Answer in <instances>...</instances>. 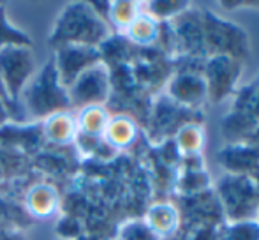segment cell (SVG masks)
<instances>
[{"mask_svg":"<svg viewBox=\"0 0 259 240\" xmlns=\"http://www.w3.org/2000/svg\"><path fill=\"white\" fill-rule=\"evenodd\" d=\"M108 35L104 21L87 4H74L65 7L62 16L57 20L52 43L58 46L76 45L96 48Z\"/></svg>","mask_w":259,"mask_h":240,"instance_id":"7a4b0ae2","label":"cell"},{"mask_svg":"<svg viewBox=\"0 0 259 240\" xmlns=\"http://www.w3.org/2000/svg\"><path fill=\"white\" fill-rule=\"evenodd\" d=\"M203 141H205V138H203L201 127L194 126V124H189V126L182 127L177 138V143L180 147V150L189 155L198 154L203 147Z\"/></svg>","mask_w":259,"mask_h":240,"instance_id":"2e32d148","label":"cell"},{"mask_svg":"<svg viewBox=\"0 0 259 240\" xmlns=\"http://www.w3.org/2000/svg\"><path fill=\"white\" fill-rule=\"evenodd\" d=\"M35 59L30 46H11L0 50V82L11 101H18L34 78Z\"/></svg>","mask_w":259,"mask_h":240,"instance_id":"3957f363","label":"cell"},{"mask_svg":"<svg viewBox=\"0 0 259 240\" xmlns=\"http://www.w3.org/2000/svg\"><path fill=\"white\" fill-rule=\"evenodd\" d=\"M109 122V117L103 106H90L83 108L78 117V131L83 136L89 138H101L106 131V126Z\"/></svg>","mask_w":259,"mask_h":240,"instance_id":"8fae6325","label":"cell"},{"mask_svg":"<svg viewBox=\"0 0 259 240\" xmlns=\"http://www.w3.org/2000/svg\"><path fill=\"white\" fill-rule=\"evenodd\" d=\"M104 140L108 141L109 147L113 148H122L133 143L136 138V126L129 117H115L109 118L108 126L104 131Z\"/></svg>","mask_w":259,"mask_h":240,"instance_id":"30bf717a","label":"cell"},{"mask_svg":"<svg viewBox=\"0 0 259 240\" xmlns=\"http://www.w3.org/2000/svg\"><path fill=\"white\" fill-rule=\"evenodd\" d=\"M11 46H32V39L25 32L11 25L4 6H0V50Z\"/></svg>","mask_w":259,"mask_h":240,"instance_id":"9a60e30c","label":"cell"},{"mask_svg":"<svg viewBox=\"0 0 259 240\" xmlns=\"http://www.w3.org/2000/svg\"><path fill=\"white\" fill-rule=\"evenodd\" d=\"M145 223L157 237H169L178 228V210L169 203H159L148 210Z\"/></svg>","mask_w":259,"mask_h":240,"instance_id":"9c48e42d","label":"cell"},{"mask_svg":"<svg viewBox=\"0 0 259 240\" xmlns=\"http://www.w3.org/2000/svg\"><path fill=\"white\" fill-rule=\"evenodd\" d=\"M53 62L62 85L69 89L81 72L99 64L101 53L97 52V48H90V46L65 45L57 48V59Z\"/></svg>","mask_w":259,"mask_h":240,"instance_id":"8992f818","label":"cell"},{"mask_svg":"<svg viewBox=\"0 0 259 240\" xmlns=\"http://www.w3.org/2000/svg\"><path fill=\"white\" fill-rule=\"evenodd\" d=\"M21 97L25 111L32 118H48L71 106L69 92L58 78L53 60H50L37 74H34Z\"/></svg>","mask_w":259,"mask_h":240,"instance_id":"6da1fadb","label":"cell"},{"mask_svg":"<svg viewBox=\"0 0 259 240\" xmlns=\"http://www.w3.org/2000/svg\"><path fill=\"white\" fill-rule=\"evenodd\" d=\"M76 131H78V126H76L74 118L65 113V111L55 113L46 118L45 133L55 143H69V141H72L76 136Z\"/></svg>","mask_w":259,"mask_h":240,"instance_id":"7c38bea8","label":"cell"},{"mask_svg":"<svg viewBox=\"0 0 259 240\" xmlns=\"http://www.w3.org/2000/svg\"><path fill=\"white\" fill-rule=\"evenodd\" d=\"M27 205L34 216H50L57 209V192L50 185H35L28 192Z\"/></svg>","mask_w":259,"mask_h":240,"instance_id":"5bb4252c","label":"cell"},{"mask_svg":"<svg viewBox=\"0 0 259 240\" xmlns=\"http://www.w3.org/2000/svg\"><path fill=\"white\" fill-rule=\"evenodd\" d=\"M226 240H259V219L233 223Z\"/></svg>","mask_w":259,"mask_h":240,"instance_id":"ac0fdd59","label":"cell"},{"mask_svg":"<svg viewBox=\"0 0 259 240\" xmlns=\"http://www.w3.org/2000/svg\"><path fill=\"white\" fill-rule=\"evenodd\" d=\"M71 104L79 108L101 106L109 96V76L103 64H96L76 78L67 89Z\"/></svg>","mask_w":259,"mask_h":240,"instance_id":"5b68a950","label":"cell"},{"mask_svg":"<svg viewBox=\"0 0 259 240\" xmlns=\"http://www.w3.org/2000/svg\"><path fill=\"white\" fill-rule=\"evenodd\" d=\"M127 34L138 45H152L159 37V20L152 14H138L127 27Z\"/></svg>","mask_w":259,"mask_h":240,"instance_id":"4fadbf2b","label":"cell"},{"mask_svg":"<svg viewBox=\"0 0 259 240\" xmlns=\"http://www.w3.org/2000/svg\"><path fill=\"white\" fill-rule=\"evenodd\" d=\"M205 74L208 96L215 97V99H222L229 94L233 83L236 82V76L240 74V69L238 64L229 55H217L206 65Z\"/></svg>","mask_w":259,"mask_h":240,"instance_id":"52a82bcc","label":"cell"},{"mask_svg":"<svg viewBox=\"0 0 259 240\" xmlns=\"http://www.w3.org/2000/svg\"><path fill=\"white\" fill-rule=\"evenodd\" d=\"M0 97H4V99H7V101H11V99H9V96H7V92H6V89H4V85H2V82H0Z\"/></svg>","mask_w":259,"mask_h":240,"instance_id":"44dd1931","label":"cell"},{"mask_svg":"<svg viewBox=\"0 0 259 240\" xmlns=\"http://www.w3.org/2000/svg\"><path fill=\"white\" fill-rule=\"evenodd\" d=\"M14 101H7L4 97H0V126L7 122L11 118V106H13Z\"/></svg>","mask_w":259,"mask_h":240,"instance_id":"ffe728a7","label":"cell"},{"mask_svg":"<svg viewBox=\"0 0 259 240\" xmlns=\"http://www.w3.org/2000/svg\"><path fill=\"white\" fill-rule=\"evenodd\" d=\"M219 194L224 203L226 214L233 223L247 219H256L259 210L256 182L249 175H228L219 185Z\"/></svg>","mask_w":259,"mask_h":240,"instance_id":"277c9868","label":"cell"},{"mask_svg":"<svg viewBox=\"0 0 259 240\" xmlns=\"http://www.w3.org/2000/svg\"><path fill=\"white\" fill-rule=\"evenodd\" d=\"M140 14L138 4L134 2H115L109 7V18L116 27L127 28L134 21V18Z\"/></svg>","mask_w":259,"mask_h":240,"instance_id":"e0dca14e","label":"cell"},{"mask_svg":"<svg viewBox=\"0 0 259 240\" xmlns=\"http://www.w3.org/2000/svg\"><path fill=\"white\" fill-rule=\"evenodd\" d=\"M120 240H159V237L148 228L147 223H129L122 230Z\"/></svg>","mask_w":259,"mask_h":240,"instance_id":"d6986e66","label":"cell"},{"mask_svg":"<svg viewBox=\"0 0 259 240\" xmlns=\"http://www.w3.org/2000/svg\"><path fill=\"white\" fill-rule=\"evenodd\" d=\"M169 90L175 99L180 101L182 104H187V106H196L208 97L205 79L194 74L177 76L171 83Z\"/></svg>","mask_w":259,"mask_h":240,"instance_id":"ba28073f","label":"cell"}]
</instances>
